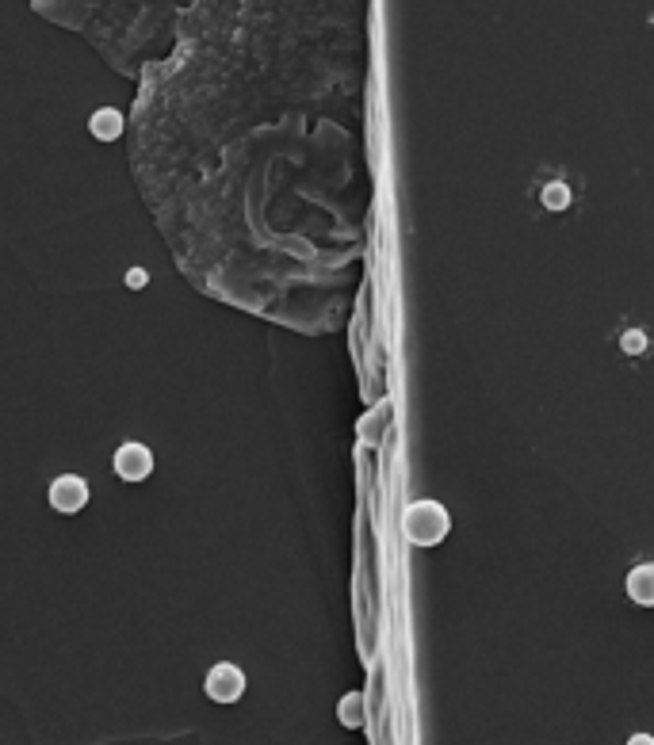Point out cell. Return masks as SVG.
Segmentation results:
<instances>
[{
  "label": "cell",
  "instance_id": "6da1fadb",
  "mask_svg": "<svg viewBox=\"0 0 654 745\" xmlns=\"http://www.w3.org/2000/svg\"><path fill=\"white\" fill-rule=\"evenodd\" d=\"M39 12L50 20L66 23L73 31H96V35H123L131 43L134 35L165 27L176 12V0H35Z\"/></svg>",
  "mask_w": 654,
  "mask_h": 745
},
{
  "label": "cell",
  "instance_id": "7a4b0ae2",
  "mask_svg": "<svg viewBox=\"0 0 654 745\" xmlns=\"http://www.w3.org/2000/svg\"><path fill=\"white\" fill-rule=\"evenodd\" d=\"M448 528H452V520H448L444 505H436V501H417L406 509V520H402V532L414 547H436L448 535Z\"/></svg>",
  "mask_w": 654,
  "mask_h": 745
},
{
  "label": "cell",
  "instance_id": "3957f363",
  "mask_svg": "<svg viewBox=\"0 0 654 745\" xmlns=\"http://www.w3.org/2000/svg\"><path fill=\"white\" fill-rule=\"evenodd\" d=\"M207 696L215 703H238L245 696V673L230 661H218L207 673Z\"/></svg>",
  "mask_w": 654,
  "mask_h": 745
},
{
  "label": "cell",
  "instance_id": "277c9868",
  "mask_svg": "<svg viewBox=\"0 0 654 745\" xmlns=\"http://www.w3.org/2000/svg\"><path fill=\"white\" fill-rule=\"evenodd\" d=\"M115 474L123 482H146L153 474V451L146 444H123L115 451Z\"/></svg>",
  "mask_w": 654,
  "mask_h": 745
},
{
  "label": "cell",
  "instance_id": "5b68a950",
  "mask_svg": "<svg viewBox=\"0 0 654 745\" xmlns=\"http://www.w3.org/2000/svg\"><path fill=\"white\" fill-rule=\"evenodd\" d=\"M50 505H54V512H62V516L81 512L88 505V482L85 478H77V474L54 478V486H50Z\"/></svg>",
  "mask_w": 654,
  "mask_h": 745
},
{
  "label": "cell",
  "instance_id": "8992f818",
  "mask_svg": "<svg viewBox=\"0 0 654 745\" xmlns=\"http://www.w3.org/2000/svg\"><path fill=\"white\" fill-rule=\"evenodd\" d=\"M123 127H127V119H123V111H115V107H100V111L88 119L92 138H100V142H115V138H123Z\"/></svg>",
  "mask_w": 654,
  "mask_h": 745
},
{
  "label": "cell",
  "instance_id": "52a82bcc",
  "mask_svg": "<svg viewBox=\"0 0 654 745\" xmlns=\"http://www.w3.org/2000/svg\"><path fill=\"white\" fill-rule=\"evenodd\" d=\"M628 596L639 608H654V562H643L628 574Z\"/></svg>",
  "mask_w": 654,
  "mask_h": 745
},
{
  "label": "cell",
  "instance_id": "ba28073f",
  "mask_svg": "<svg viewBox=\"0 0 654 745\" xmlns=\"http://www.w3.org/2000/svg\"><path fill=\"white\" fill-rule=\"evenodd\" d=\"M540 199H544L547 211H567V207H570V188L563 184V180H551Z\"/></svg>",
  "mask_w": 654,
  "mask_h": 745
},
{
  "label": "cell",
  "instance_id": "9c48e42d",
  "mask_svg": "<svg viewBox=\"0 0 654 745\" xmlns=\"http://www.w3.org/2000/svg\"><path fill=\"white\" fill-rule=\"evenodd\" d=\"M620 348H624L628 356H639V352H647V333H643V329H628V333L620 337Z\"/></svg>",
  "mask_w": 654,
  "mask_h": 745
},
{
  "label": "cell",
  "instance_id": "30bf717a",
  "mask_svg": "<svg viewBox=\"0 0 654 745\" xmlns=\"http://www.w3.org/2000/svg\"><path fill=\"white\" fill-rule=\"evenodd\" d=\"M341 719H345L349 726L360 723V696H349V700H345V711H341Z\"/></svg>",
  "mask_w": 654,
  "mask_h": 745
},
{
  "label": "cell",
  "instance_id": "8fae6325",
  "mask_svg": "<svg viewBox=\"0 0 654 745\" xmlns=\"http://www.w3.org/2000/svg\"><path fill=\"white\" fill-rule=\"evenodd\" d=\"M146 279H150L146 276V268H131V272H127V287L138 291V287H146Z\"/></svg>",
  "mask_w": 654,
  "mask_h": 745
}]
</instances>
